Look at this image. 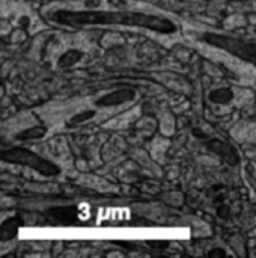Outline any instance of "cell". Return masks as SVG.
<instances>
[{"label":"cell","mask_w":256,"mask_h":258,"mask_svg":"<svg viewBox=\"0 0 256 258\" xmlns=\"http://www.w3.org/2000/svg\"><path fill=\"white\" fill-rule=\"evenodd\" d=\"M80 58H82V56H80L79 51H70V53L64 55V58L59 61V64H62V65H73V64H76Z\"/></svg>","instance_id":"2"},{"label":"cell","mask_w":256,"mask_h":258,"mask_svg":"<svg viewBox=\"0 0 256 258\" xmlns=\"http://www.w3.org/2000/svg\"><path fill=\"white\" fill-rule=\"evenodd\" d=\"M210 98L216 103H229L231 98H232V92L229 89H219V91H214Z\"/></svg>","instance_id":"1"}]
</instances>
